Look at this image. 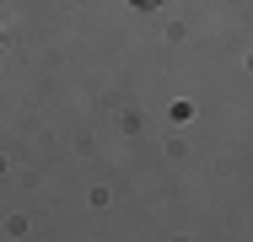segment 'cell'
<instances>
[{"instance_id": "obj_1", "label": "cell", "mask_w": 253, "mask_h": 242, "mask_svg": "<svg viewBox=\"0 0 253 242\" xmlns=\"http://www.w3.org/2000/svg\"><path fill=\"white\" fill-rule=\"evenodd\" d=\"M135 5H156V0H135Z\"/></svg>"}]
</instances>
